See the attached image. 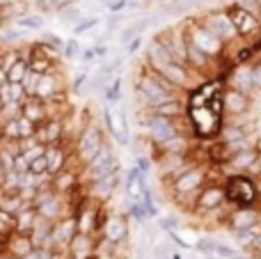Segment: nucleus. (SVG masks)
I'll use <instances>...</instances> for the list:
<instances>
[{
  "label": "nucleus",
  "instance_id": "obj_6",
  "mask_svg": "<svg viewBox=\"0 0 261 259\" xmlns=\"http://www.w3.org/2000/svg\"><path fill=\"white\" fill-rule=\"evenodd\" d=\"M227 16H229L231 25H234L236 35H250V32H254L259 28V21L252 16L250 12H245L243 7H241L239 3H234L229 9H227Z\"/></svg>",
  "mask_w": 261,
  "mask_h": 259
},
{
  "label": "nucleus",
  "instance_id": "obj_54",
  "mask_svg": "<svg viewBox=\"0 0 261 259\" xmlns=\"http://www.w3.org/2000/svg\"><path fill=\"white\" fill-rule=\"evenodd\" d=\"M3 259H18V257H12V255H5Z\"/></svg>",
  "mask_w": 261,
  "mask_h": 259
},
{
  "label": "nucleus",
  "instance_id": "obj_14",
  "mask_svg": "<svg viewBox=\"0 0 261 259\" xmlns=\"http://www.w3.org/2000/svg\"><path fill=\"white\" fill-rule=\"evenodd\" d=\"M21 115L25 119H30L35 126L44 124L48 119V113H46V101L37 99V96H28L25 101L21 103Z\"/></svg>",
  "mask_w": 261,
  "mask_h": 259
},
{
  "label": "nucleus",
  "instance_id": "obj_29",
  "mask_svg": "<svg viewBox=\"0 0 261 259\" xmlns=\"http://www.w3.org/2000/svg\"><path fill=\"white\" fill-rule=\"evenodd\" d=\"M257 161V151L254 149H243V151H234L231 159V168L234 170H248L250 165Z\"/></svg>",
  "mask_w": 261,
  "mask_h": 259
},
{
  "label": "nucleus",
  "instance_id": "obj_7",
  "mask_svg": "<svg viewBox=\"0 0 261 259\" xmlns=\"http://www.w3.org/2000/svg\"><path fill=\"white\" fill-rule=\"evenodd\" d=\"M190 44L195 46L197 50H202L204 55H216L218 50H220L222 41L218 39L216 35H213L211 30H208L206 25L204 28H193V32H190Z\"/></svg>",
  "mask_w": 261,
  "mask_h": 259
},
{
  "label": "nucleus",
  "instance_id": "obj_44",
  "mask_svg": "<svg viewBox=\"0 0 261 259\" xmlns=\"http://www.w3.org/2000/svg\"><path fill=\"white\" fill-rule=\"evenodd\" d=\"M67 0H35V7L39 12H58Z\"/></svg>",
  "mask_w": 261,
  "mask_h": 259
},
{
  "label": "nucleus",
  "instance_id": "obj_24",
  "mask_svg": "<svg viewBox=\"0 0 261 259\" xmlns=\"http://www.w3.org/2000/svg\"><path fill=\"white\" fill-rule=\"evenodd\" d=\"M222 103H225L227 113L241 115V113H245V108H248V96H245L243 92H239V90H231V92H227L225 94Z\"/></svg>",
  "mask_w": 261,
  "mask_h": 259
},
{
  "label": "nucleus",
  "instance_id": "obj_8",
  "mask_svg": "<svg viewBox=\"0 0 261 259\" xmlns=\"http://www.w3.org/2000/svg\"><path fill=\"white\" fill-rule=\"evenodd\" d=\"M37 140L41 142L44 147L50 145H60L64 140V122L62 119H46L44 124L37 126Z\"/></svg>",
  "mask_w": 261,
  "mask_h": 259
},
{
  "label": "nucleus",
  "instance_id": "obj_47",
  "mask_svg": "<svg viewBox=\"0 0 261 259\" xmlns=\"http://www.w3.org/2000/svg\"><path fill=\"white\" fill-rule=\"evenodd\" d=\"M28 172H32V174H48V170H46V159H44V156H39V159L30 161V163H28Z\"/></svg>",
  "mask_w": 261,
  "mask_h": 259
},
{
  "label": "nucleus",
  "instance_id": "obj_39",
  "mask_svg": "<svg viewBox=\"0 0 261 259\" xmlns=\"http://www.w3.org/2000/svg\"><path fill=\"white\" fill-rule=\"evenodd\" d=\"M186 58H190V62L193 64H197V67H204V64H206V55L202 53V50H197L195 48L193 44H186Z\"/></svg>",
  "mask_w": 261,
  "mask_h": 259
},
{
  "label": "nucleus",
  "instance_id": "obj_55",
  "mask_svg": "<svg viewBox=\"0 0 261 259\" xmlns=\"http://www.w3.org/2000/svg\"><path fill=\"white\" fill-rule=\"evenodd\" d=\"M0 140H3V124H0Z\"/></svg>",
  "mask_w": 261,
  "mask_h": 259
},
{
  "label": "nucleus",
  "instance_id": "obj_40",
  "mask_svg": "<svg viewBox=\"0 0 261 259\" xmlns=\"http://www.w3.org/2000/svg\"><path fill=\"white\" fill-rule=\"evenodd\" d=\"M106 7L110 9V12H124V9H135L138 7V3L135 0H103Z\"/></svg>",
  "mask_w": 261,
  "mask_h": 259
},
{
  "label": "nucleus",
  "instance_id": "obj_28",
  "mask_svg": "<svg viewBox=\"0 0 261 259\" xmlns=\"http://www.w3.org/2000/svg\"><path fill=\"white\" fill-rule=\"evenodd\" d=\"M58 16H60V21L67 23V25H76V23L83 18V12H81V7H76V5L64 3L62 7L58 9Z\"/></svg>",
  "mask_w": 261,
  "mask_h": 259
},
{
  "label": "nucleus",
  "instance_id": "obj_53",
  "mask_svg": "<svg viewBox=\"0 0 261 259\" xmlns=\"http://www.w3.org/2000/svg\"><path fill=\"white\" fill-rule=\"evenodd\" d=\"M252 248H254V250H259V252H261V234H259V239H257V241L252 243Z\"/></svg>",
  "mask_w": 261,
  "mask_h": 259
},
{
  "label": "nucleus",
  "instance_id": "obj_49",
  "mask_svg": "<svg viewBox=\"0 0 261 259\" xmlns=\"http://www.w3.org/2000/svg\"><path fill=\"white\" fill-rule=\"evenodd\" d=\"M252 87L261 90V64H257V67L252 69Z\"/></svg>",
  "mask_w": 261,
  "mask_h": 259
},
{
  "label": "nucleus",
  "instance_id": "obj_37",
  "mask_svg": "<svg viewBox=\"0 0 261 259\" xmlns=\"http://www.w3.org/2000/svg\"><path fill=\"white\" fill-rule=\"evenodd\" d=\"M14 232V216L0 209V239H7Z\"/></svg>",
  "mask_w": 261,
  "mask_h": 259
},
{
  "label": "nucleus",
  "instance_id": "obj_45",
  "mask_svg": "<svg viewBox=\"0 0 261 259\" xmlns=\"http://www.w3.org/2000/svg\"><path fill=\"white\" fill-rule=\"evenodd\" d=\"M119 94H122V81L117 78L110 83V87H106V101L115 103V101H119Z\"/></svg>",
  "mask_w": 261,
  "mask_h": 259
},
{
  "label": "nucleus",
  "instance_id": "obj_22",
  "mask_svg": "<svg viewBox=\"0 0 261 259\" xmlns=\"http://www.w3.org/2000/svg\"><path fill=\"white\" fill-rule=\"evenodd\" d=\"M158 71H161V76L165 78L167 83H172V85H188V73H186L184 64L167 62V64H163V67H158Z\"/></svg>",
  "mask_w": 261,
  "mask_h": 259
},
{
  "label": "nucleus",
  "instance_id": "obj_34",
  "mask_svg": "<svg viewBox=\"0 0 261 259\" xmlns=\"http://www.w3.org/2000/svg\"><path fill=\"white\" fill-rule=\"evenodd\" d=\"M28 96L21 83H7V103H23Z\"/></svg>",
  "mask_w": 261,
  "mask_h": 259
},
{
  "label": "nucleus",
  "instance_id": "obj_43",
  "mask_svg": "<svg viewBox=\"0 0 261 259\" xmlns=\"http://www.w3.org/2000/svg\"><path fill=\"white\" fill-rule=\"evenodd\" d=\"M3 140H21V133H18V119L3 124Z\"/></svg>",
  "mask_w": 261,
  "mask_h": 259
},
{
  "label": "nucleus",
  "instance_id": "obj_21",
  "mask_svg": "<svg viewBox=\"0 0 261 259\" xmlns=\"http://www.w3.org/2000/svg\"><path fill=\"white\" fill-rule=\"evenodd\" d=\"M106 124H108V131L117 138V142L126 145V140H128L126 117H124L122 113H110V110H106Z\"/></svg>",
  "mask_w": 261,
  "mask_h": 259
},
{
  "label": "nucleus",
  "instance_id": "obj_1",
  "mask_svg": "<svg viewBox=\"0 0 261 259\" xmlns=\"http://www.w3.org/2000/svg\"><path fill=\"white\" fill-rule=\"evenodd\" d=\"M103 145H106L103 131H101L96 124H90V126L83 128L81 136H78V140H76V159L81 161L83 165L90 163V161L99 154V149Z\"/></svg>",
  "mask_w": 261,
  "mask_h": 259
},
{
  "label": "nucleus",
  "instance_id": "obj_15",
  "mask_svg": "<svg viewBox=\"0 0 261 259\" xmlns=\"http://www.w3.org/2000/svg\"><path fill=\"white\" fill-rule=\"evenodd\" d=\"M50 186H53V191L58 195H69L71 191L78 188V170H69V168L60 170L58 174L50 177Z\"/></svg>",
  "mask_w": 261,
  "mask_h": 259
},
{
  "label": "nucleus",
  "instance_id": "obj_27",
  "mask_svg": "<svg viewBox=\"0 0 261 259\" xmlns=\"http://www.w3.org/2000/svg\"><path fill=\"white\" fill-rule=\"evenodd\" d=\"M25 204H30V202H25L18 193H14V195H0V209L12 216H16Z\"/></svg>",
  "mask_w": 261,
  "mask_h": 259
},
{
  "label": "nucleus",
  "instance_id": "obj_17",
  "mask_svg": "<svg viewBox=\"0 0 261 259\" xmlns=\"http://www.w3.org/2000/svg\"><path fill=\"white\" fill-rule=\"evenodd\" d=\"M149 136H151L153 140L158 142V145H163V142L172 140V138L179 136V133H176V128L172 126L170 119L158 117V115H156V117L149 119Z\"/></svg>",
  "mask_w": 261,
  "mask_h": 259
},
{
  "label": "nucleus",
  "instance_id": "obj_41",
  "mask_svg": "<svg viewBox=\"0 0 261 259\" xmlns=\"http://www.w3.org/2000/svg\"><path fill=\"white\" fill-rule=\"evenodd\" d=\"M99 25V18L96 16H87V18H81V21L73 25V35H83V32L92 30V28Z\"/></svg>",
  "mask_w": 261,
  "mask_h": 259
},
{
  "label": "nucleus",
  "instance_id": "obj_20",
  "mask_svg": "<svg viewBox=\"0 0 261 259\" xmlns=\"http://www.w3.org/2000/svg\"><path fill=\"white\" fill-rule=\"evenodd\" d=\"M229 220L236 232H241V229H248V227H252V225L261 223V216H259V211L250 209V206H241V209H236L234 214H231Z\"/></svg>",
  "mask_w": 261,
  "mask_h": 259
},
{
  "label": "nucleus",
  "instance_id": "obj_11",
  "mask_svg": "<svg viewBox=\"0 0 261 259\" xmlns=\"http://www.w3.org/2000/svg\"><path fill=\"white\" fill-rule=\"evenodd\" d=\"M76 227L81 234H94L96 229L101 227V220H99V209H96L94 204H85L81 206V211H78L76 216Z\"/></svg>",
  "mask_w": 261,
  "mask_h": 259
},
{
  "label": "nucleus",
  "instance_id": "obj_10",
  "mask_svg": "<svg viewBox=\"0 0 261 259\" xmlns=\"http://www.w3.org/2000/svg\"><path fill=\"white\" fill-rule=\"evenodd\" d=\"M76 216H64L53 223V248H67L69 241L76 237Z\"/></svg>",
  "mask_w": 261,
  "mask_h": 259
},
{
  "label": "nucleus",
  "instance_id": "obj_3",
  "mask_svg": "<svg viewBox=\"0 0 261 259\" xmlns=\"http://www.w3.org/2000/svg\"><path fill=\"white\" fill-rule=\"evenodd\" d=\"M138 94L144 103H149L151 108L170 101V85L163 83V76H142L138 83Z\"/></svg>",
  "mask_w": 261,
  "mask_h": 259
},
{
  "label": "nucleus",
  "instance_id": "obj_18",
  "mask_svg": "<svg viewBox=\"0 0 261 259\" xmlns=\"http://www.w3.org/2000/svg\"><path fill=\"white\" fill-rule=\"evenodd\" d=\"M199 250L208 252L216 259H243V252L239 248H231L227 243H218V241H206V239L199 241Z\"/></svg>",
  "mask_w": 261,
  "mask_h": 259
},
{
  "label": "nucleus",
  "instance_id": "obj_16",
  "mask_svg": "<svg viewBox=\"0 0 261 259\" xmlns=\"http://www.w3.org/2000/svg\"><path fill=\"white\" fill-rule=\"evenodd\" d=\"M202 182H204L202 170H186L174 182V191H176V195H190V193H195L202 186Z\"/></svg>",
  "mask_w": 261,
  "mask_h": 259
},
{
  "label": "nucleus",
  "instance_id": "obj_13",
  "mask_svg": "<svg viewBox=\"0 0 261 259\" xmlns=\"http://www.w3.org/2000/svg\"><path fill=\"white\" fill-rule=\"evenodd\" d=\"M44 159H46V170H48V174L53 177V174H58L60 170L67 168L69 151L62 147V142H60V145H50V147H46Z\"/></svg>",
  "mask_w": 261,
  "mask_h": 259
},
{
  "label": "nucleus",
  "instance_id": "obj_4",
  "mask_svg": "<svg viewBox=\"0 0 261 259\" xmlns=\"http://www.w3.org/2000/svg\"><path fill=\"white\" fill-rule=\"evenodd\" d=\"M117 186H119V172L106 174V177L90 182L87 195H90V200H94V202H106L108 197H113V193L117 191Z\"/></svg>",
  "mask_w": 261,
  "mask_h": 259
},
{
  "label": "nucleus",
  "instance_id": "obj_51",
  "mask_svg": "<svg viewBox=\"0 0 261 259\" xmlns=\"http://www.w3.org/2000/svg\"><path fill=\"white\" fill-rule=\"evenodd\" d=\"M85 81H87V73H78L76 81H73V90H78V87H81Z\"/></svg>",
  "mask_w": 261,
  "mask_h": 259
},
{
  "label": "nucleus",
  "instance_id": "obj_9",
  "mask_svg": "<svg viewBox=\"0 0 261 259\" xmlns=\"http://www.w3.org/2000/svg\"><path fill=\"white\" fill-rule=\"evenodd\" d=\"M5 250L7 255L12 257H18V259H28L32 252L37 250L35 243H32V237L30 234H18V232H12L5 241Z\"/></svg>",
  "mask_w": 261,
  "mask_h": 259
},
{
  "label": "nucleus",
  "instance_id": "obj_33",
  "mask_svg": "<svg viewBox=\"0 0 261 259\" xmlns=\"http://www.w3.org/2000/svg\"><path fill=\"white\" fill-rule=\"evenodd\" d=\"M252 87V69H239L236 71V90L239 92H250Z\"/></svg>",
  "mask_w": 261,
  "mask_h": 259
},
{
  "label": "nucleus",
  "instance_id": "obj_35",
  "mask_svg": "<svg viewBox=\"0 0 261 259\" xmlns=\"http://www.w3.org/2000/svg\"><path fill=\"white\" fill-rule=\"evenodd\" d=\"M21 117V103H5L0 110V124L14 122V119Z\"/></svg>",
  "mask_w": 261,
  "mask_h": 259
},
{
  "label": "nucleus",
  "instance_id": "obj_46",
  "mask_svg": "<svg viewBox=\"0 0 261 259\" xmlns=\"http://www.w3.org/2000/svg\"><path fill=\"white\" fill-rule=\"evenodd\" d=\"M21 39H23V30H21V28H16V25L3 32V41H5V44H18Z\"/></svg>",
  "mask_w": 261,
  "mask_h": 259
},
{
  "label": "nucleus",
  "instance_id": "obj_30",
  "mask_svg": "<svg viewBox=\"0 0 261 259\" xmlns=\"http://www.w3.org/2000/svg\"><path fill=\"white\" fill-rule=\"evenodd\" d=\"M14 25L21 28L23 32H25V30H41V28H44V16H41V14H30V12H28L25 16L16 18V21H14Z\"/></svg>",
  "mask_w": 261,
  "mask_h": 259
},
{
  "label": "nucleus",
  "instance_id": "obj_23",
  "mask_svg": "<svg viewBox=\"0 0 261 259\" xmlns=\"http://www.w3.org/2000/svg\"><path fill=\"white\" fill-rule=\"evenodd\" d=\"M227 200V191H222L220 186H211L206 188V191L199 195V206L202 209H218V206H222V202Z\"/></svg>",
  "mask_w": 261,
  "mask_h": 259
},
{
  "label": "nucleus",
  "instance_id": "obj_19",
  "mask_svg": "<svg viewBox=\"0 0 261 259\" xmlns=\"http://www.w3.org/2000/svg\"><path fill=\"white\" fill-rule=\"evenodd\" d=\"M37 220H39V216H37V209L32 204H25L16 216H14V232H18V234H32Z\"/></svg>",
  "mask_w": 261,
  "mask_h": 259
},
{
  "label": "nucleus",
  "instance_id": "obj_42",
  "mask_svg": "<svg viewBox=\"0 0 261 259\" xmlns=\"http://www.w3.org/2000/svg\"><path fill=\"white\" fill-rule=\"evenodd\" d=\"M18 133H21V140H25V138H32L37 133V126L35 124L30 122V119H25L21 115V117H18Z\"/></svg>",
  "mask_w": 261,
  "mask_h": 259
},
{
  "label": "nucleus",
  "instance_id": "obj_25",
  "mask_svg": "<svg viewBox=\"0 0 261 259\" xmlns=\"http://www.w3.org/2000/svg\"><path fill=\"white\" fill-rule=\"evenodd\" d=\"M149 60H151V64L156 69L163 67V64H167V62H174L170 50L163 46V41H151V44H149Z\"/></svg>",
  "mask_w": 261,
  "mask_h": 259
},
{
  "label": "nucleus",
  "instance_id": "obj_48",
  "mask_svg": "<svg viewBox=\"0 0 261 259\" xmlns=\"http://www.w3.org/2000/svg\"><path fill=\"white\" fill-rule=\"evenodd\" d=\"M78 50H81V44H78L76 39H69V41H64V48H62V53H64V58L67 60H73L78 55Z\"/></svg>",
  "mask_w": 261,
  "mask_h": 259
},
{
  "label": "nucleus",
  "instance_id": "obj_32",
  "mask_svg": "<svg viewBox=\"0 0 261 259\" xmlns=\"http://www.w3.org/2000/svg\"><path fill=\"white\" fill-rule=\"evenodd\" d=\"M39 78H41L39 73H35V71H30V69H28V73L23 76V81H21L25 96H35V94H37V87H39Z\"/></svg>",
  "mask_w": 261,
  "mask_h": 259
},
{
  "label": "nucleus",
  "instance_id": "obj_36",
  "mask_svg": "<svg viewBox=\"0 0 261 259\" xmlns=\"http://www.w3.org/2000/svg\"><path fill=\"white\" fill-rule=\"evenodd\" d=\"M158 113V117H165V119H170L172 115H179L181 113V106L176 103V101H165V103H161V106H156V108H153Z\"/></svg>",
  "mask_w": 261,
  "mask_h": 259
},
{
  "label": "nucleus",
  "instance_id": "obj_26",
  "mask_svg": "<svg viewBox=\"0 0 261 259\" xmlns=\"http://www.w3.org/2000/svg\"><path fill=\"white\" fill-rule=\"evenodd\" d=\"M259 234H261V223L252 225V227H248V229H241L234 237H236V243H239L241 250H245V248H252V243L259 239Z\"/></svg>",
  "mask_w": 261,
  "mask_h": 259
},
{
  "label": "nucleus",
  "instance_id": "obj_52",
  "mask_svg": "<svg viewBox=\"0 0 261 259\" xmlns=\"http://www.w3.org/2000/svg\"><path fill=\"white\" fill-rule=\"evenodd\" d=\"M0 85H7V71L0 69Z\"/></svg>",
  "mask_w": 261,
  "mask_h": 259
},
{
  "label": "nucleus",
  "instance_id": "obj_5",
  "mask_svg": "<svg viewBox=\"0 0 261 259\" xmlns=\"http://www.w3.org/2000/svg\"><path fill=\"white\" fill-rule=\"evenodd\" d=\"M101 232H103V239L113 246H119L124 239L128 237V225H126V218L119 214H113L101 223Z\"/></svg>",
  "mask_w": 261,
  "mask_h": 259
},
{
  "label": "nucleus",
  "instance_id": "obj_38",
  "mask_svg": "<svg viewBox=\"0 0 261 259\" xmlns=\"http://www.w3.org/2000/svg\"><path fill=\"white\" fill-rule=\"evenodd\" d=\"M144 28H147V21H140V23H135V25H128L122 35V44H130L135 37H140V32H142Z\"/></svg>",
  "mask_w": 261,
  "mask_h": 259
},
{
  "label": "nucleus",
  "instance_id": "obj_12",
  "mask_svg": "<svg viewBox=\"0 0 261 259\" xmlns=\"http://www.w3.org/2000/svg\"><path fill=\"white\" fill-rule=\"evenodd\" d=\"M206 28L218 37V39H231V37H236L234 25H231L229 16H227L225 12L208 14V16H206Z\"/></svg>",
  "mask_w": 261,
  "mask_h": 259
},
{
  "label": "nucleus",
  "instance_id": "obj_2",
  "mask_svg": "<svg viewBox=\"0 0 261 259\" xmlns=\"http://www.w3.org/2000/svg\"><path fill=\"white\" fill-rule=\"evenodd\" d=\"M113 172H119V161L115 159L110 145H103L99 149V154H96L90 163L83 165V174H85L90 182L106 177V174H113Z\"/></svg>",
  "mask_w": 261,
  "mask_h": 259
},
{
  "label": "nucleus",
  "instance_id": "obj_31",
  "mask_svg": "<svg viewBox=\"0 0 261 259\" xmlns=\"http://www.w3.org/2000/svg\"><path fill=\"white\" fill-rule=\"evenodd\" d=\"M28 69H30L28 67V60H16L7 71V83H21L23 76L28 73Z\"/></svg>",
  "mask_w": 261,
  "mask_h": 259
},
{
  "label": "nucleus",
  "instance_id": "obj_50",
  "mask_svg": "<svg viewBox=\"0 0 261 259\" xmlns=\"http://www.w3.org/2000/svg\"><path fill=\"white\" fill-rule=\"evenodd\" d=\"M140 44H142V37H135V39L128 44V53H135V50L140 48Z\"/></svg>",
  "mask_w": 261,
  "mask_h": 259
}]
</instances>
